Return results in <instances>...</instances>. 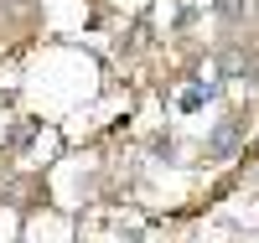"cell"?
<instances>
[{"mask_svg": "<svg viewBox=\"0 0 259 243\" xmlns=\"http://www.w3.org/2000/svg\"><path fill=\"white\" fill-rule=\"evenodd\" d=\"M212 6H218V16H228V21L249 16V0H212Z\"/></svg>", "mask_w": 259, "mask_h": 243, "instance_id": "7a4b0ae2", "label": "cell"}, {"mask_svg": "<svg viewBox=\"0 0 259 243\" xmlns=\"http://www.w3.org/2000/svg\"><path fill=\"white\" fill-rule=\"evenodd\" d=\"M233 140H239V119H228V124H218V129H212L207 150H212V156H228V150H233Z\"/></svg>", "mask_w": 259, "mask_h": 243, "instance_id": "6da1fadb", "label": "cell"}]
</instances>
